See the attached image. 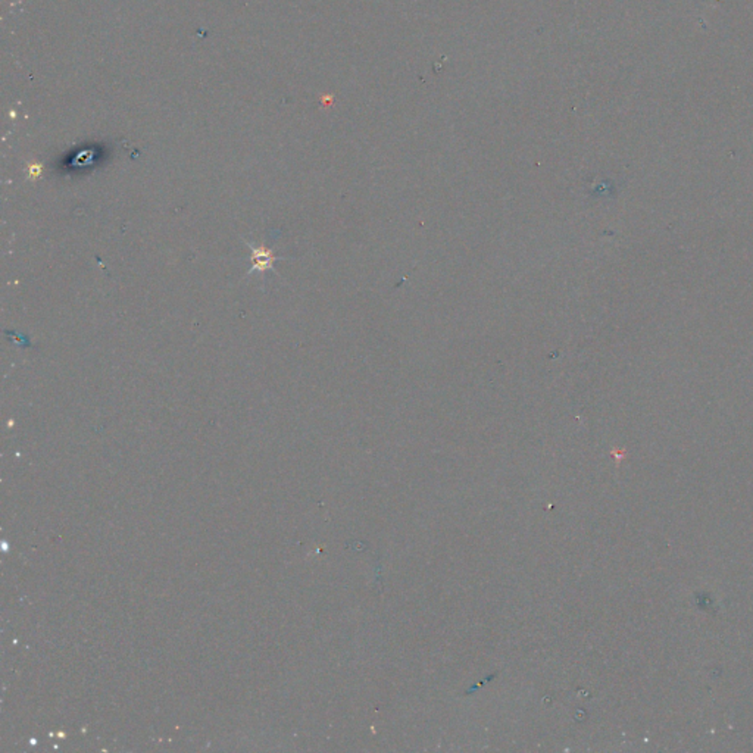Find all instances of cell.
Listing matches in <instances>:
<instances>
[{
  "instance_id": "obj_1",
  "label": "cell",
  "mask_w": 753,
  "mask_h": 753,
  "mask_svg": "<svg viewBox=\"0 0 753 753\" xmlns=\"http://www.w3.org/2000/svg\"><path fill=\"white\" fill-rule=\"evenodd\" d=\"M244 243L249 246L251 251H252V257H251L252 268L249 269V271H247V275L253 274L255 271L265 273V271H268V269H273L274 262L277 260H281L280 256L274 255V252L271 249H266V247H264V246L255 247L251 243H247V242H244Z\"/></svg>"
},
{
  "instance_id": "obj_2",
  "label": "cell",
  "mask_w": 753,
  "mask_h": 753,
  "mask_svg": "<svg viewBox=\"0 0 753 753\" xmlns=\"http://www.w3.org/2000/svg\"><path fill=\"white\" fill-rule=\"evenodd\" d=\"M40 174H41V165H39V164L30 165V170H28L30 178H37Z\"/></svg>"
}]
</instances>
